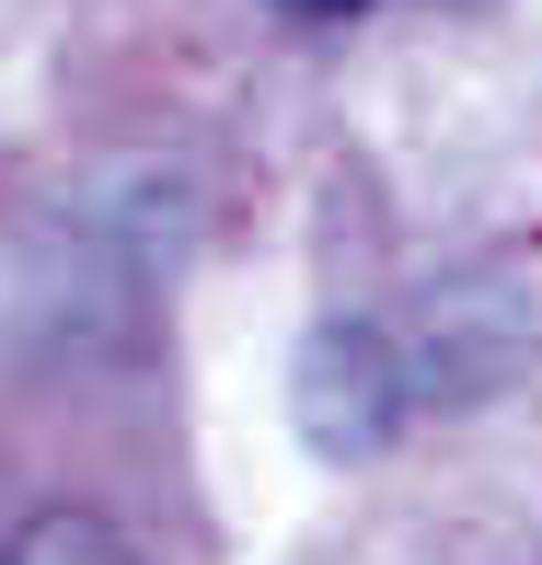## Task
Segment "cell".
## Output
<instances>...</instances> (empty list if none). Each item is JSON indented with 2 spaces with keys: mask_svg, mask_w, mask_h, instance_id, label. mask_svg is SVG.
Returning a JSON list of instances; mask_svg holds the SVG:
<instances>
[{
  "mask_svg": "<svg viewBox=\"0 0 542 565\" xmlns=\"http://www.w3.org/2000/svg\"><path fill=\"white\" fill-rule=\"evenodd\" d=\"M289 12H358V0H289Z\"/></svg>",
  "mask_w": 542,
  "mask_h": 565,
  "instance_id": "obj_3",
  "label": "cell"
},
{
  "mask_svg": "<svg viewBox=\"0 0 542 565\" xmlns=\"http://www.w3.org/2000/svg\"><path fill=\"white\" fill-rule=\"evenodd\" d=\"M0 565H139V554H127L93 508H46V520L12 531V554H0Z\"/></svg>",
  "mask_w": 542,
  "mask_h": 565,
  "instance_id": "obj_2",
  "label": "cell"
},
{
  "mask_svg": "<svg viewBox=\"0 0 542 565\" xmlns=\"http://www.w3.org/2000/svg\"><path fill=\"white\" fill-rule=\"evenodd\" d=\"M404 404H416V358L381 335V323L334 312V323H312V335H300L289 416H300V439H312L323 461H370V450H393Z\"/></svg>",
  "mask_w": 542,
  "mask_h": 565,
  "instance_id": "obj_1",
  "label": "cell"
}]
</instances>
